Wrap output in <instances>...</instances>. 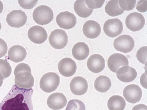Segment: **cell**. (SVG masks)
<instances>
[{"instance_id": "1", "label": "cell", "mask_w": 147, "mask_h": 110, "mask_svg": "<svg viewBox=\"0 0 147 110\" xmlns=\"http://www.w3.org/2000/svg\"><path fill=\"white\" fill-rule=\"evenodd\" d=\"M32 89L20 88L13 85L0 103V110H33Z\"/></svg>"}, {"instance_id": "22", "label": "cell", "mask_w": 147, "mask_h": 110, "mask_svg": "<svg viewBox=\"0 0 147 110\" xmlns=\"http://www.w3.org/2000/svg\"><path fill=\"white\" fill-rule=\"evenodd\" d=\"M125 105L124 99L118 95L112 96L107 102V106L109 110H123Z\"/></svg>"}, {"instance_id": "32", "label": "cell", "mask_w": 147, "mask_h": 110, "mask_svg": "<svg viewBox=\"0 0 147 110\" xmlns=\"http://www.w3.org/2000/svg\"><path fill=\"white\" fill-rule=\"evenodd\" d=\"M147 0H140L137 3L136 9L138 11L145 12L147 11Z\"/></svg>"}, {"instance_id": "8", "label": "cell", "mask_w": 147, "mask_h": 110, "mask_svg": "<svg viewBox=\"0 0 147 110\" xmlns=\"http://www.w3.org/2000/svg\"><path fill=\"white\" fill-rule=\"evenodd\" d=\"M125 23L127 27L133 32L142 29L145 24V19L140 13L134 12L128 15L126 18Z\"/></svg>"}, {"instance_id": "36", "label": "cell", "mask_w": 147, "mask_h": 110, "mask_svg": "<svg viewBox=\"0 0 147 110\" xmlns=\"http://www.w3.org/2000/svg\"><path fill=\"white\" fill-rule=\"evenodd\" d=\"M3 8V4L2 2L0 1V14L2 13Z\"/></svg>"}, {"instance_id": "37", "label": "cell", "mask_w": 147, "mask_h": 110, "mask_svg": "<svg viewBox=\"0 0 147 110\" xmlns=\"http://www.w3.org/2000/svg\"><path fill=\"white\" fill-rule=\"evenodd\" d=\"M1 24L0 22V30L1 29Z\"/></svg>"}, {"instance_id": "18", "label": "cell", "mask_w": 147, "mask_h": 110, "mask_svg": "<svg viewBox=\"0 0 147 110\" xmlns=\"http://www.w3.org/2000/svg\"><path fill=\"white\" fill-rule=\"evenodd\" d=\"M82 31L84 34L87 38L94 39L100 34L101 28L100 24L97 22L90 20L87 21L84 23Z\"/></svg>"}, {"instance_id": "2", "label": "cell", "mask_w": 147, "mask_h": 110, "mask_svg": "<svg viewBox=\"0 0 147 110\" xmlns=\"http://www.w3.org/2000/svg\"><path fill=\"white\" fill-rule=\"evenodd\" d=\"M15 84L18 87L29 89L34 85V79L31 74L30 66L26 64L21 63L16 67L14 72Z\"/></svg>"}, {"instance_id": "15", "label": "cell", "mask_w": 147, "mask_h": 110, "mask_svg": "<svg viewBox=\"0 0 147 110\" xmlns=\"http://www.w3.org/2000/svg\"><path fill=\"white\" fill-rule=\"evenodd\" d=\"M88 87L87 81L82 76L74 77L70 83L71 91L73 94L77 95H82L85 94Z\"/></svg>"}, {"instance_id": "23", "label": "cell", "mask_w": 147, "mask_h": 110, "mask_svg": "<svg viewBox=\"0 0 147 110\" xmlns=\"http://www.w3.org/2000/svg\"><path fill=\"white\" fill-rule=\"evenodd\" d=\"M74 8L76 13L80 17L86 18L90 16L93 9L89 8L85 4V0H76L74 4Z\"/></svg>"}, {"instance_id": "9", "label": "cell", "mask_w": 147, "mask_h": 110, "mask_svg": "<svg viewBox=\"0 0 147 110\" xmlns=\"http://www.w3.org/2000/svg\"><path fill=\"white\" fill-rule=\"evenodd\" d=\"M27 18V16L24 12L21 10H15L7 15L6 21L10 26L20 28L25 24Z\"/></svg>"}, {"instance_id": "29", "label": "cell", "mask_w": 147, "mask_h": 110, "mask_svg": "<svg viewBox=\"0 0 147 110\" xmlns=\"http://www.w3.org/2000/svg\"><path fill=\"white\" fill-rule=\"evenodd\" d=\"M118 3L123 10L128 11L132 10L135 7L136 0H119Z\"/></svg>"}, {"instance_id": "5", "label": "cell", "mask_w": 147, "mask_h": 110, "mask_svg": "<svg viewBox=\"0 0 147 110\" xmlns=\"http://www.w3.org/2000/svg\"><path fill=\"white\" fill-rule=\"evenodd\" d=\"M49 43L54 48L61 49L64 48L68 42V36L65 31L57 29L51 32L49 38Z\"/></svg>"}, {"instance_id": "24", "label": "cell", "mask_w": 147, "mask_h": 110, "mask_svg": "<svg viewBox=\"0 0 147 110\" xmlns=\"http://www.w3.org/2000/svg\"><path fill=\"white\" fill-rule=\"evenodd\" d=\"M111 82L107 76L101 75L97 77L94 81V87L95 89L101 93H105L110 89Z\"/></svg>"}, {"instance_id": "34", "label": "cell", "mask_w": 147, "mask_h": 110, "mask_svg": "<svg viewBox=\"0 0 147 110\" xmlns=\"http://www.w3.org/2000/svg\"><path fill=\"white\" fill-rule=\"evenodd\" d=\"M132 110H147V107L144 104H140L134 106Z\"/></svg>"}, {"instance_id": "13", "label": "cell", "mask_w": 147, "mask_h": 110, "mask_svg": "<svg viewBox=\"0 0 147 110\" xmlns=\"http://www.w3.org/2000/svg\"><path fill=\"white\" fill-rule=\"evenodd\" d=\"M60 74L65 77H70L75 74L77 69L76 62L72 59L65 58L62 59L58 65Z\"/></svg>"}, {"instance_id": "33", "label": "cell", "mask_w": 147, "mask_h": 110, "mask_svg": "<svg viewBox=\"0 0 147 110\" xmlns=\"http://www.w3.org/2000/svg\"><path fill=\"white\" fill-rule=\"evenodd\" d=\"M7 46L5 42L0 38V58L4 56L7 53Z\"/></svg>"}, {"instance_id": "19", "label": "cell", "mask_w": 147, "mask_h": 110, "mask_svg": "<svg viewBox=\"0 0 147 110\" xmlns=\"http://www.w3.org/2000/svg\"><path fill=\"white\" fill-rule=\"evenodd\" d=\"M117 78L124 82H129L133 81L136 78L137 73L133 68L125 66L120 68L117 71Z\"/></svg>"}, {"instance_id": "21", "label": "cell", "mask_w": 147, "mask_h": 110, "mask_svg": "<svg viewBox=\"0 0 147 110\" xmlns=\"http://www.w3.org/2000/svg\"><path fill=\"white\" fill-rule=\"evenodd\" d=\"M73 56L77 60H82L88 57L89 49L87 45L84 42H80L76 43L72 50Z\"/></svg>"}, {"instance_id": "4", "label": "cell", "mask_w": 147, "mask_h": 110, "mask_svg": "<svg viewBox=\"0 0 147 110\" xmlns=\"http://www.w3.org/2000/svg\"><path fill=\"white\" fill-rule=\"evenodd\" d=\"M60 78L55 73L49 72L44 74L40 82L41 89L46 93H51L55 91L59 85Z\"/></svg>"}, {"instance_id": "25", "label": "cell", "mask_w": 147, "mask_h": 110, "mask_svg": "<svg viewBox=\"0 0 147 110\" xmlns=\"http://www.w3.org/2000/svg\"><path fill=\"white\" fill-rule=\"evenodd\" d=\"M119 0L109 1L105 7V11L109 15L115 17L122 14L124 11L120 8L118 5Z\"/></svg>"}, {"instance_id": "20", "label": "cell", "mask_w": 147, "mask_h": 110, "mask_svg": "<svg viewBox=\"0 0 147 110\" xmlns=\"http://www.w3.org/2000/svg\"><path fill=\"white\" fill-rule=\"evenodd\" d=\"M25 49L22 46L16 45L12 46L8 53V59L15 62L23 61L26 56Z\"/></svg>"}, {"instance_id": "7", "label": "cell", "mask_w": 147, "mask_h": 110, "mask_svg": "<svg viewBox=\"0 0 147 110\" xmlns=\"http://www.w3.org/2000/svg\"><path fill=\"white\" fill-rule=\"evenodd\" d=\"M103 30L108 36L114 38L121 34L123 30L121 21L117 18L109 19L104 23Z\"/></svg>"}, {"instance_id": "17", "label": "cell", "mask_w": 147, "mask_h": 110, "mask_svg": "<svg viewBox=\"0 0 147 110\" xmlns=\"http://www.w3.org/2000/svg\"><path fill=\"white\" fill-rule=\"evenodd\" d=\"M67 101L65 96L62 93H55L48 97L47 103L48 106L53 110L61 109L67 104Z\"/></svg>"}, {"instance_id": "11", "label": "cell", "mask_w": 147, "mask_h": 110, "mask_svg": "<svg viewBox=\"0 0 147 110\" xmlns=\"http://www.w3.org/2000/svg\"><path fill=\"white\" fill-rule=\"evenodd\" d=\"M123 95L126 101L129 103H135L140 101L142 95L141 88L135 84L128 85L123 91Z\"/></svg>"}, {"instance_id": "28", "label": "cell", "mask_w": 147, "mask_h": 110, "mask_svg": "<svg viewBox=\"0 0 147 110\" xmlns=\"http://www.w3.org/2000/svg\"><path fill=\"white\" fill-rule=\"evenodd\" d=\"M147 51V46H144L139 49L136 53L137 60L140 62L144 64L146 63Z\"/></svg>"}, {"instance_id": "35", "label": "cell", "mask_w": 147, "mask_h": 110, "mask_svg": "<svg viewBox=\"0 0 147 110\" xmlns=\"http://www.w3.org/2000/svg\"><path fill=\"white\" fill-rule=\"evenodd\" d=\"M4 79L3 77L2 74L0 72V87L2 86Z\"/></svg>"}, {"instance_id": "30", "label": "cell", "mask_w": 147, "mask_h": 110, "mask_svg": "<svg viewBox=\"0 0 147 110\" xmlns=\"http://www.w3.org/2000/svg\"><path fill=\"white\" fill-rule=\"evenodd\" d=\"M105 0H85V3L88 7L93 9L101 8Z\"/></svg>"}, {"instance_id": "16", "label": "cell", "mask_w": 147, "mask_h": 110, "mask_svg": "<svg viewBox=\"0 0 147 110\" xmlns=\"http://www.w3.org/2000/svg\"><path fill=\"white\" fill-rule=\"evenodd\" d=\"M87 65L92 72L98 73L102 71L105 67V60L103 57L98 54L91 55L88 59Z\"/></svg>"}, {"instance_id": "14", "label": "cell", "mask_w": 147, "mask_h": 110, "mask_svg": "<svg viewBox=\"0 0 147 110\" xmlns=\"http://www.w3.org/2000/svg\"><path fill=\"white\" fill-rule=\"evenodd\" d=\"M129 62L127 57L119 53H114L109 58L107 65L109 69L114 72H116L121 67L128 66Z\"/></svg>"}, {"instance_id": "12", "label": "cell", "mask_w": 147, "mask_h": 110, "mask_svg": "<svg viewBox=\"0 0 147 110\" xmlns=\"http://www.w3.org/2000/svg\"><path fill=\"white\" fill-rule=\"evenodd\" d=\"M28 36L29 39L36 44L44 43L47 38V34L45 30L39 25L32 27L29 30Z\"/></svg>"}, {"instance_id": "26", "label": "cell", "mask_w": 147, "mask_h": 110, "mask_svg": "<svg viewBox=\"0 0 147 110\" xmlns=\"http://www.w3.org/2000/svg\"><path fill=\"white\" fill-rule=\"evenodd\" d=\"M65 110H86V107L84 103L81 101L72 99L68 102Z\"/></svg>"}, {"instance_id": "6", "label": "cell", "mask_w": 147, "mask_h": 110, "mask_svg": "<svg viewBox=\"0 0 147 110\" xmlns=\"http://www.w3.org/2000/svg\"><path fill=\"white\" fill-rule=\"evenodd\" d=\"M113 44L116 50L125 53L129 52L132 50L135 43L133 38L130 36L123 35L116 38Z\"/></svg>"}, {"instance_id": "31", "label": "cell", "mask_w": 147, "mask_h": 110, "mask_svg": "<svg viewBox=\"0 0 147 110\" xmlns=\"http://www.w3.org/2000/svg\"><path fill=\"white\" fill-rule=\"evenodd\" d=\"M38 0H18V3L22 8L30 9L34 7L37 4Z\"/></svg>"}, {"instance_id": "3", "label": "cell", "mask_w": 147, "mask_h": 110, "mask_svg": "<svg viewBox=\"0 0 147 110\" xmlns=\"http://www.w3.org/2000/svg\"><path fill=\"white\" fill-rule=\"evenodd\" d=\"M32 16L36 23L44 25L52 21L53 18V13L52 9L48 6L41 5L34 10Z\"/></svg>"}, {"instance_id": "10", "label": "cell", "mask_w": 147, "mask_h": 110, "mask_svg": "<svg viewBox=\"0 0 147 110\" xmlns=\"http://www.w3.org/2000/svg\"><path fill=\"white\" fill-rule=\"evenodd\" d=\"M57 24L61 28L69 30L74 27L76 22V18L75 15L69 11L62 12L57 16Z\"/></svg>"}, {"instance_id": "27", "label": "cell", "mask_w": 147, "mask_h": 110, "mask_svg": "<svg viewBox=\"0 0 147 110\" xmlns=\"http://www.w3.org/2000/svg\"><path fill=\"white\" fill-rule=\"evenodd\" d=\"M11 72V68L6 60L0 59V72L3 75L4 79L9 77Z\"/></svg>"}]
</instances>
